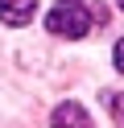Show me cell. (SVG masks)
Listing matches in <instances>:
<instances>
[{
    "label": "cell",
    "instance_id": "cell-1",
    "mask_svg": "<svg viewBox=\"0 0 124 128\" xmlns=\"http://www.w3.org/2000/svg\"><path fill=\"white\" fill-rule=\"evenodd\" d=\"M46 25H50V33H58V37H83L91 29V8H83L79 0H62V4L50 8Z\"/></svg>",
    "mask_w": 124,
    "mask_h": 128
},
{
    "label": "cell",
    "instance_id": "cell-2",
    "mask_svg": "<svg viewBox=\"0 0 124 128\" xmlns=\"http://www.w3.org/2000/svg\"><path fill=\"white\" fill-rule=\"evenodd\" d=\"M33 12H37V0H0V21H4V25H13V29L29 25Z\"/></svg>",
    "mask_w": 124,
    "mask_h": 128
},
{
    "label": "cell",
    "instance_id": "cell-3",
    "mask_svg": "<svg viewBox=\"0 0 124 128\" xmlns=\"http://www.w3.org/2000/svg\"><path fill=\"white\" fill-rule=\"evenodd\" d=\"M50 124H54V128H91V116H87L74 99H66V103H58V108H54Z\"/></svg>",
    "mask_w": 124,
    "mask_h": 128
},
{
    "label": "cell",
    "instance_id": "cell-4",
    "mask_svg": "<svg viewBox=\"0 0 124 128\" xmlns=\"http://www.w3.org/2000/svg\"><path fill=\"white\" fill-rule=\"evenodd\" d=\"M107 103H112V112H116V120L124 124V95H116V91H107Z\"/></svg>",
    "mask_w": 124,
    "mask_h": 128
},
{
    "label": "cell",
    "instance_id": "cell-5",
    "mask_svg": "<svg viewBox=\"0 0 124 128\" xmlns=\"http://www.w3.org/2000/svg\"><path fill=\"white\" fill-rule=\"evenodd\" d=\"M112 58H116V70H120V74H124V37H120V42H116V50H112Z\"/></svg>",
    "mask_w": 124,
    "mask_h": 128
},
{
    "label": "cell",
    "instance_id": "cell-6",
    "mask_svg": "<svg viewBox=\"0 0 124 128\" xmlns=\"http://www.w3.org/2000/svg\"><path fill=\"white\" fill-rule=\"evenodd\" d=\"M116 4H120V8H124V0H116Z\"/></svg>",
    "mask_w": 124,
    "mask_h": 128
}]
</instances>
